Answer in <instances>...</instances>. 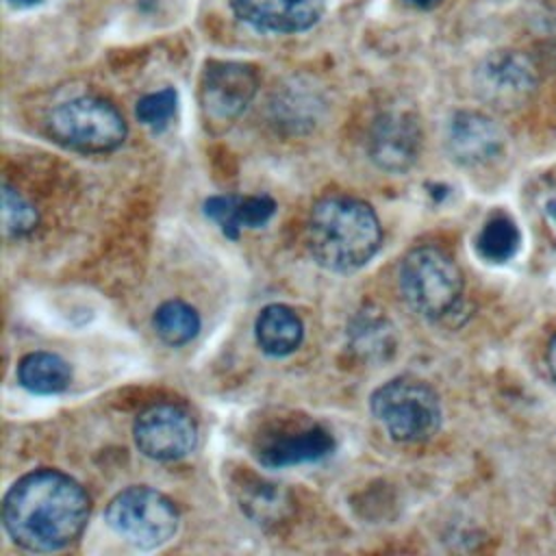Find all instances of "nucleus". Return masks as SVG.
<instances>
[{
  "label": "nucleus",
  "mask_w": 556,
  "mask_h": 556,
  "mask_svg": "<svg viewBox=\"0 0 556 556\" xmlns=\"http://www.w3.org/2000/svg\"><path fill=\"white\" fill-rule=\"evenodd\" d=\"M89 510V495L74 478L56 469H35L7 491L2 521L20 547L56 552L80 536Z\"/></svg>",
  "instance_id": "f257e3e1"
},
{
  "label": "nucleus",
  "mask_w": 556,
  "mask_h": 556,
  "mask_svg": "<svg viewBox=\"0 0 556 556\" xmlns=\"http://www.w3.org/2000/svg\"><path fill=\"white\" fill-rule=\"evenodd\" d=\"M306 243L324 269L348 274L376 256L382 228L367 202L350 195H326L311 208Z\"/></svg>",
  "instance_id": "f03ea898"
},
{
  "label": "nucleus",
  "mask_w": 556,
  "mask_h": 556,
  "mask_svg": "<svg viewBox=\"0 0 556 556\" xmlns=\"http://www.w3.org/2000/svg\"><path fill=\"white\" fill-rule=\"evenodd\" d=\"M400 291L406 304L426 319H443L463 298V274L437 245L413 248L400 263Z\"/></svg>",
  "instance_id": "7ed1b4c3"
},
{
  "label": "nucleus",
  "mask_w": 556,
  "mask_h": 556,
  "mask_svg": "<svg viewBox=\"0 0 556 556\" xmlns=\"http://www.w3.org/2000/svg\"><path fill=\"white\" fill-rule=\"evenodd\" d=\"M376 421L400 443H421L437 434L441 426V402L426 382L397 376L380 384L369 397Z\"/></svg>",
  "instance_id": "20e7f679"
},
{
  "label": "nucleus",
  "mask_w": 556,
  "mask_h": 556,
  "mask_svg": "<svg viewBox=\"0 0 556 556\" xmlns=\"http://www.w3.org/2000/svg\"><path fill=\"white\" fill-rule=\"evenodd\" d=\"M124 115L104 98L78 96L48 115L50 137L83 154H104L119 148L126 139Z\"/></svg>",
  "instance_id": "39448f33"
},
{
  "label": "nucleus",
  "mask_w": 556,
  "mask_h": 556,
  "mask_svg": "<svg viewBox=\"0 0 556 556\" xmlns=\"http://www.w3.org/2000/svg\"><path fill=\"white\" fill-rule=\"evenodd\" d=\"M109 528L139 549H154L167 543L178 530V508L174 502L150 486H128L106 506Z\"/></svg>",
  "instance_id": "423d86ee"
},
{
  "label": "nucleus",
  "mask_w": 556,
  "mask_h": 556,
  "mask_svg": "<svg viewBox=\"0 0 556 556\" xmlns=\"http://www.w3.org/2000/svg\"><path fill=\"white\" fill-rule=\"evenodd\" d=\"M137 450L161 463L189 456L198 443V428L191 415L176 404L148 406L132 426Z\"/></svg>",
  "instance_id": "0eeeda50"
},
{
  "label": "nucleus",
  "mask_w": 556,
  "mask_h": 556,
  "mask_svg": "<svg viewBox=\"0 0 556 556\" xmlns=\"http://www.w3.org/2000/svg\"><path fill=\"white\" fill-rule=\"evenodd\" d=\"M478 96L493 109L513 111L528 102L536 89V70L532 61L517 50L491 52L473 76Z\"/></svg>",
  "instance_id": "6e6552de"
},
{
  "label": "nucleus",
  "mask_w": 556,
  "mask_h": 556,
  "mask_svg": "<svg viewBox=\"0 0 556 556\" xmlns=\"http://www.w3.org/2000/svg\"><path fill=\"white\" fill-rule=\"evenodd\" d=\"M256 70L239 61H208L200 78V104L211 122H230L252 102Z\"/></svg>",
  "instance_id": "1a4fd4ad"
},
{
  "label": "nucleus",
  "mask_w": 556,
  "mask_h": 556,
  "mask_svg": "<svg viewBox=\"0 0 556 556\" xmlns=\"http://www.w3.org/2000/svg\"><path fill=\"white\" fill-rule=\"evenodd\" d=\"M421 124L406 109H389L380 113L369 130V159L389 174L408 172L421 152Z\"/></svg>",
  "instance_id": "9d476101"
},
{
  "label": "nucleus",
  "mask_w": 556,
  "mask_h": 556,
  "mask_svg": "<svg viewBox=\"0 0 556 556\" xmlns=\"http://www.w3.org/2000/svg\"><path fill=\"white\" fill-rule=\"evenodd\" d=\"M445 146L458 165L478 167L500 156L504 148V132L484 113L458 111L447 124Z\"/></svg>",
  "instance_id": "9b49d317"
},
{
  "label": "nucleus",
  "mask_w": 556,
  "mask_h": 556,
  "mask_svg": "<svg viewBox=\"0 0 556 556\" xmlns=\"http://www.w3.org/2000/svg\"><path fill=\"white\" fill-rule=\"evenodd\" d=\"M235 15L263 33H302L324 15L326 0H230Z\"/></svg>",
  "instance_id": "f8f14e48"
},
{
  "label": "nucleus",
  "mask_w": 556,
  "mask_h": 556,
  "mask_svg": "<svg viewBox=\"0 0 556 556\" xmlns=\"http://www.w3.org/2000/svg\"><path fill=\"white\" fill-rule=\"evenodd\" d=\"M334 450L332 434L321 426H308L298 432H285L265 439L256 447V460L269 469L315 463Z\"/></svg>",
  "instance_id": "ddd939ff"
},
{
  "label": "nucleus",
  "mask_w": 556,
  "mask_h": 556,
  "mask_svg": "<svg viewBox=\"0 0 556 556\" xmlns=\"http://www.w3.org/2000/svg\"><path fill=\"white\" fill-rule=\"evenodd\" d=\"M276 213L274 198L261 195H211L204 200V215L219 226L228 239H239L243 228H261Z\"/></svg>",
  "instance_id": "4468645a"
},
{
  "label": "nucleus",
  "mask_w": 556,
  "mask_h": 556,
  "mask_svg": "<svg viewBox=\"0 0 556 556\" xmlns=\"http://www.w3.org/2000/svg\"><path fill=\"white\" fill-rule=\"evenodd\" d=\"M254 337L267 356H289L304 337V326L298 313L287 304H267L254 324Z\"/></svg>",
  "instance_id": "2eb2a0df"
},
{
  "label": "nucleus",
  "mask_w": 556,
  "mask_h": 556,
  "mask_svg": "<svg viewBox=\"0 0 556 556\" xmlns=\"http://www.w3.org/2000/svg\"><path fill=\"white\" fill-rule=\"evenodd\" d=\"M17 380L30 393L54 395L70 387L72 369L59 354L30 352L17 365Z\"/></svg>",
  "instance_id": "dca6fc26"
},
{
  "label": "nucleus",
  "mask_w": 556,
  "mask_h": 556,
  "mask_svg": "<svg viewBox=\"0 0 556 556\" xmlns=\"http://www.w3.org/2000/svg\"><path fill=\"white\" fill-rule=\"evenodd\" d=\"M350 339L352 348L363 356V358H384V352H393L395 339H393V328L380 311L365 308L361 311L352 324H350Z\"/></svg>",
  "instance_id": "f3484780"
},
{
  "label": "nucleus",
  "mask_w": 556,
  "mask_h": 556,
  "mask_svg": "<svg viewBox=\"0 0 556 556\" xmlns=\"http://www.w3.org/2000/svg\"><path fill=\"white\" fill-rule=\"evenodd\" d=\"M152 328L163 343L178 348L200 332V315L182 300H167L154 311Z\"/></svg>",
  "instance_id": "a211bd4d"
},
{
  "label": "nucleus",
  "mask_w": 556,
  "mask_h": 556,
  "mask_svg": "<svg viewBox=\"0 0 556 556\" xmlns=\"http://www.w3.org/2000/svg\"><path fill=\"white\" fill-rule=\"evenodd\" d=\"M521 245V232L517 224L506 215L491 217L476 237V252L486 263L510 261Z\"/></svg>",
  "instance_id": "6ab92c4d"
},
{
  "label": "nucleus",
  "mask_w": 556,
  "mask_h": 556,
  "mask_svg": "<svg viewBox=\"0 0 556 556\" xmlns=\"http://www.w3.org/2000/svg\"><path fill=\"white\" fill-rule=\"evenodd\" d=\"M287 491L271 482H254L241 495V510L256 523H276L287 513Z\"/></svg>",
  "instance_id": "aec40b11"
},
{
  "label": "nucleus",
  "mask_w": 556,
  "mask_h": 556,
  "mask_svg": "<svg viewBox=\"0 0 556 556\" xmlns=\"http://www.w3.org/2000/svg\"><path fill=\"white\" fill-rule=\"evenodd\" d=\"M39 224V213L17 189L2 185V230L7 237L20 239L30 235Z\"/></svg>",
  "instance_id": "412c9836"
},
{
  "label": "nucleus",
  "mask_w": 556,
  "mask_h": 556,
  "mask_svg": "<svg viewBox=\"0 0 556 556\" xmlns=\"http://www.w3.org/2000/svg\"><path fill=\"white\" fill-rule=\"evenodd\" d=\"M176 109H178V93H176V89L174 87H163L159 91L146 93L137 102L135 115H137V119L143 126H148L154 132H159V130L169 126V122L176 115Z\"/></svg>",
  "instance_id": "4be33fe9"
},
{
  "label": "nucleus",
  "mask_w": 556,
  "mask_h": 556,
  "mask_svg": "<svg viewBox=\"0 0 556 556\" xmlns=\"http://www.w3.org/2000/svg\"><path fill=\"white\" fill-rule=\"evenodd\" d=\"M545 358H547V369H549L552 378L556 380V334L552 337V341H549V345H547Z\"/></svg>",
  "instance_id": "5701e85b"
},
{
  "label": "nucleus",
  "mask_w": 556,
  "mask_h": 556,
  "mask_svg": "<svg viewBox=\"0 0 556 556\" xmlns=\"http://www.w3.org/2000/svg\"><path fill=\"white\" fill-rule=\"evenodd\" d=\"M402 2L413 9H421V11H428V9H434L437 4H441V0H402Z\"/></svg>",
  "instance_id": "b1692460"
},
{
  "label": "nucleus",
  "mask_w": 556,
  "mask_h": 556,
  "mask_svg": "<svg viewBox=\"0 0 556 556\" xmlns=\"http://www.w3.org/2000/svg\"><path fill=\"white\" fill-rule=\"evenodd\" d=\"M11 7H15V9H30V7H37V4H41L43 0H7Z\"/></svg>",
  "instance_id": "393cba45"
},
{
  "label": "nucleus",
  "mask_w": 556,
  "mask_h": 556,
  "mask_svg": "<svg viewBox=\"0 0 556 556\" xmlns=\"http://www.w3.org/2000/svg\"><path fill=\"white\" fill-rule=\"evenodd\" d=\"M545 211H547V215L556 222V200H549L547 206H545Z\"/></svg>",
  "instance_id": "a878e982"
}]
</instances>
